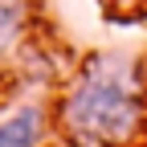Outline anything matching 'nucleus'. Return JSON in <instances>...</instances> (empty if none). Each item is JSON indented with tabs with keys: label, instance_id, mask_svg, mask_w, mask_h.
<instances>
[{
	"label": "nucleus",
	"instance_id": "f03ea898",
	"mask_svg": "<svg viewBox=\"0 0 147 147\" xmlns=\"http://www.w3.org/2000/svg\"><path fill=\"white\" fill-rule=\"evenodd\" d=\"M45 139V110L41 106H16L0 123V147H41Z\"/></svg>",
	"mask_w": 147,
	"mask_h": 147
},
{
	"label": "nucleus",
	"instance_id": "f257e3e1",
	"mask_svg": "<svg viewBox=\"0 0 147 147\" xmlns=\"http://www.w3.org/2000/svg\"><path fill=\"white\" fill-rule=\"evenodd\" d=\"M143 127V90L135 65L119 53L86 61L61 98V131L74 147H123Z\"/></svg>",
	"mask_w": 147,
	"mask_h": 147
},
{
	"label": "nucleus",
	"instance_id": "7ed1b4c3",
	"mask_svg": "<svg viewBox=\"0 0 147 147\" xmlns=\"http://www.w3.org/2000/svg\"><path fill=\"white\" fill-rule=\"evenodd\" d=\"M29 25V0H0V57L21 41Z\"/></svg>",
	"mask_w": 147,
	"mask_h": 147
}]
</instances>
